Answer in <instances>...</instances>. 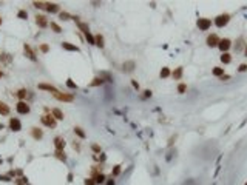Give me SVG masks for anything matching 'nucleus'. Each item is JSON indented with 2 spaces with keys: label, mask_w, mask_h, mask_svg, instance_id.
Returning <instances> with one entry per match:
<instances>
[{
  "label": "nucleus",
  "mask_w": 247,
  "mask_h": 185,
  "mask_svg": "<svg viewBox=\"0 0 247 185\" xmlns=\"http://www.w3.org/2000/svg\"><path fill=\"white\" fill-rule=\"evenodd\" d=\"M131 85H133V86H135L136 89H139V83H138L136 80H133V82H131Z\"/></svg>",
  "instance_id": "obj_47"
},
{
  "label": "nucleus",
  "mask_w": 247,
  "mask_h": 185,
  "mask_svg": "<svg viewBox=\"0 0 247 185\" xmlns=\"http://www.w3.org/2000/svg\"><path fill=\"white\" fill-rule=\"evenodd\" d=\"M65 145H67V142H65V139H63L62 136L54 137V147H56V151L63 150V148H65Z\"/></svg>",
  "instance_id": "obj_13"
},
{
  "label": "nucleus",
  "mask_w": 247,
  "mask_h": 185,
  "mask_svg": "<svg viewBox=\"0 0 247 185\" xmlns=\"http://www.w3.org/2000/svg\"><path fill=\"white\" fill-rule=\"evenodd\" d=\"M49 26H51V30H53L54 33H62V28H60L56 22H49Z\"/></svg>",
  "instance_id": "obj_33"
},
{
  "label": "nucleus",
  "mask_w": 247,
  "mask_h": 185,
  "mask_svg": "<svg viewBox=\"0 0 247 185\" xmlns=\"http://www.w3.org/2000/svg\"><path fill=\"white\" fill-rule=\"evenodd\" d=\"M54 156L57 157L59 161H62V162H67V154H65V151H63V150L56 151V153H54Z\"/></svg>",
  "instance_id": "obj_24"
},
{
  "label": "nucleus",
  "mask_w": 247,
  "mask_h": 185,
  "mask_svg": "<svg viewBox=\"0 0 247 185\" xmlns=\"http://www.w3.org/2000/svg\"><path fill=\"white\" fill-rule=\"evenodd\" d=\"M221 62H223L224 65L230 63L232 62V56L229 54V52H223V54H221Z\"/></svg>",
  "instance_id": "obj_26"
},
{
  "label": "nucleus",
  "mask_w": 247,
  "mask_h": 185,
  "mask_svg": "<svg viewBox=\"0 0 247 185\" xmlns=\"http://www.w3.org/2000/svg\"><path fill=\"white\" fill-rule=\"evenodd\" d=\"M230 22V14H227V12H224V14H219L215 17V25L218 26V28H224V26Z\"/></svg>",
  "instance_id": "obj_1"
},
{
  "label": "nucleus",
  "mask_w": 247,
  "mask_h": 185,
  "mask_svg": "<svg viewBox=\"0 0 247 185\" xmlns=\"http://www.w3.org/2000/svg\"><path fill=\"white\" fill-rule=\"evenodd\" d=\"M107 185H116L114 179H108V180H107Z\"/></svg>",
  "instance_id": "obj_46"
},
{
  "label": "nucleus",
  "mask_w": 247,
  "mask_h": 185,
  "mask_svg": "<svg viewBox=\"0 0 247 185\" xmlns=\"http://www.w3.org/2000/svg\"><path fill=\"white\" fill-rule=\"evenodd\" d=\"M53 96L57 100H60V102H73L74 100V96L70 94V92H60V91H57V92H54Z\"/></svg>",
  "instance_id": "obj_3"
},
{
  "label": "nucleus",
  "mask_w": 247,
  "mask_h": 185,
  "mask_svg": "<svg viewBox=\"0 0 247 185\" xmlns=\"http://www.w3.org/2000/svg\"><path fill=\"white\" fill-rule=\"evenodd\" d=\"M45 9H46L48 12H51V14H54V12H59L60 6H59L57 3H49V2H46V6H45Z\"/></svg>",
  "instance_id": "obj_16"
},
{
  "label": "nucleus",
  "mask_w": 247,
  "mask_h": 185,
  "mask_svg": "<svg viewBox=\"0 0 247 185\" xmlns=\"http://www.w3.org/2000/svg\"><path fill=\"white\" fill-rule=\"evenodd\" d=\"M244 56H245V57H247V43H245V45H244Z\"/></svg>",
  "instance_id": "obj_48"
},
{
  "label": "nucleus",
  "mask_w": 247,
  "mask_h": 185,
  "mask_svg": "<svg viewBox=\"0 0 247 185\" xmlns=\"http://www.w3.org/2000/svg\"><path fill=\"white\" fill-rule=\"evenodd\" d=\"M28 96V89L27 88H20L17 92H16V97H19V100H25Z\"/></svg>",
  "instance_id": "obj_21"
},
{
  "label": "nucleus",
  "mask_w": 247,
  "mask_h": 185,
  "mask_svg": "<svg viewBox=\"0 0 247 185\" xmlns=\"http://www.w3.org/2000/svg\"><path fill=\"white\" fill-rule=\"evenodd\" d=\"M62 48H63L65 51H74V52H79V51H81L79 46H76V45H73V43H68V42H62Z\"/></svg>",
  "instance_id": "obj_15"
},
{
  "label": "nucleus",
  "mask_w": 247,
  "mask_h": 185,
  "mask_svg": "<svg viewBox=\"0 0 247 185\" xmlns=\"http://www.w3.org/2000/svg\"><path fill=\"white\" fill-rule=\"evenodd\" d=\"M159 76H161L162 79H167V77H170V76H172V71H170V68H167V67H164V68L161 70V73H159Z\"/></svg>",
  "instance_id": "obj_27"
},
{
  "label": "nucleus",
  "mask_w": 247,
  "mask_h": 185,
  "mask_svg": "<svg viewBox=\"0 0 247 185\" xmlns=\"http://www.w3.org/2000/svg\"><path fill=\"white\" fill-rule=\"evenodd\" d=\"M31 136H33L36 140H40V139L43 137V131H42L40 128L34 127V128H31Z\"/></svg>",
  "instance_id": "obj_14"
},
{
  "label": "nucleus",
  "mask_w": 247,
  "mask_h": 185,
  "mask_svg": "<svg viewBox=\"0 0 247 185\" xmlns=\"http://www.w3.org/2000/svg\"><path fill=\"white\" fill-rule=\"evenodd\" d=\"M244 185H247V182H245V183H244Z\"/></svg>",
  "instance_id": "obj_52"
},
{
  "label": "nucleus",
  "mask_w": 247,
  "mask_h": 185,
  "mask_svg": "<svg viewBox=\"0 0 247 185\" xmlns=\"http://www.w3.org/2000/svg\"><path fill=\"white\" fill-rule=\"evenodd\" d=\"M135 68H136V62L135 60H128V62L122 63V71L124 73H131Z\"/></svg>",
  "instance_id": "obj_11"
},
{
  "label": "nucleus",
  "mask_w": 247,
  "mask_h": 185,
  "mask_svg": "<svg viewBox=\"0 0 247 185\" xmlns=\"http://www.w3.org/2000/svg\"><path fill=\"white\" fill-rule=\"evenodd\" d=\"M232 46V40L230 39H221L219 43H218V48L221 49V52H227Z\"/></svg>",
  "instance_id": "obj_8"
},
{
  "label": "nucleus",
  "mask_w": 247,
  "mask_h": 185,
  "mask_svg": "<svg viewBox=\"0 0 247 185\" xmlns=\"http://www.w3.org/2000/svg\"><path fill=\"white\" fill-rule=\"evenodd\" d=\"M36 25L39 26V28H46V26L49 25V22H48V19H46V16H42V14H36Z\"/></svg>",
  "instance_id": "obj_7"
},
{
  "label": "nucleus",
  "mask_w": 247,
  "mask_h": 185,
  "mask_svg": "<svg viewBox=\"0 0 247 185\" xmlns=\"http://www.w3.org/2000/svg\"><path fill=\"white\" fill-rule=\"evenodd\" d=\"M16 110H17V113L19 114H28L30 111H31V108H30V105L25 102V100H19V103L16 105Z\"/></svg>",
  "instance_id": "obj_5"
},
{
  "label": "nucleus",
  "mask_w": 247,
  "mask_h": 185,
  "mask_svg": "<svg viewBox=\"0 0 247 185\" xmlns=\"http://www.w3.org/2000/svg\"><path fill=\"white\" fill-rule=\"evenodd\" d=\"M99 77H102V79H103V82H113V76H111L110 73H107V71H102V73H99Z\"/></svg>",
  "instance_id": "obj_23"
},
{
  "label": "nucleus",
  "mask_w": 247,
  "mask_h": 185,
  "mask_svg": "<svg viewBox=\"0 0 247 185\" xmlns=\"http://www.w3.org/2000/svg\"><path fill=\"white\" fill-rule=\"evenodd\" d=\"M23 52H25V56H27L30 60L37 62V57H36V54H34V51H33V48H31L28 43H23Z\"/></svg>",
  "instance_id": "obj_9"
},
{
  "label": "nucleus",
  "mask_w": 247,
  "mask_h": 185,
  "mask_svg": "<svg viewBox=\"0 0 247 185\" xmlns=\"http://www.w3.org/2000/svg\"><path fill=\"white\" fill-rule=\"evenodd\" d=\"M73 130H74V133H76L77 136H79L81 139H85V137H87V134H85V131H84V130H82L81 127H74Z\"/></svg>",
  "instance_id": "obj_28"
},
{
  "label": "nucleus",
  "mask_w": 247,
  "mask_h": 185,
  "mask_svg": "<svg viewBox=\"0 0 247 185\" xmlns=\"http://www.w3.org/2000/svg\"><path fill=\"white\" fill-rule=\"evenodd\" d=\"M196 25H198V28L201 31H207L212 26V20L210 19H205V17H201V19L196 20Z\"/></svg>",
  "instance_id": "obj_4"
},
{
  "label": "nucleus",
  "mask_w": 247,
  "mask_h": 185,
  "mask_svg": "<svg viewBox=\"0 0 247 185\" xmlns=\"http://www.w3.org/2000/svg\"><path fill=\"white\" fill-rule=\"evenodd\" d=\"M36 8H39V9H45V6H46V2H34L33 3Z\"/></svg>",
  "instance_id": "obj_38"
},
{
  "label": "nucleus",
  "mask_w": 247,
  "mask_h": 185,
  "mask_svg": "<svg viewBox=\"0 0 247 185\" xmlns=\"http://www.w3.org/2000/svg\"><path fill=\"white\" fill-rule=\"evenodd\" d=\"M242 45H245V43H244V39H242V37H239V39H238V40H236V45H235V49H236V51H239V49L242 48Z\"/></svg>",
  "instance_id": "obj_36"
},
{
  "label": "nucleus",
  "mask_w": 247,
  "mask_h": 185,
  "mask_svg": "<svg viewBox=\"0 0 247 185\" xmlns=\"http://www.w3.org/2000/svg\"><path fill=\"white\" fill-rule=\"evenodd\" d=\"M238 71H239V73H245V71H247V65H245V63H241L239 68H238Z\"/></svg>",
  "instance_id": "obj_43"
},
{
  "label": "nucleus",
  "mask_w": 247,
  "mask_h": 185,
  "mask_svg": "<svg viewBox=\"0 0 247 185\" xmlns=\"http://www.w3.org/2000/svg\"><path fill=\"white\" fill-rule=\"evenodd\" d=\"M219 40L221 39L216 36V34H210L209 37H207V40H205V43L209 45L210 48H215V46H218V43H219Z\"/></svg>",
  "instance_id": "obj_10"
},
{
  "label": "nucleus",
  "mask_w": 247,
  "mask_h": 185,
  "mask_svg": "<svg viewBox=\"0 0 247 185\" xmlns=\"http://www.w3.org/2000/svg\"><path fill=\"white\" fill-rule=\"evenodd\" d=\"M144 92H145V94H144L145 97H151V91H150V89H145Z\"/></svg>",
  "instance_id": "obj_45"
},
{
  "label": "nucleus",
  "mask_w": 247,
  "mask_h": 185,
  "mask_svg": "<svg viewBox=\"0 0 247 185\" xmlns=\"http://www.w3.org/2000/svg\"><path fill=\"white\" fill-rule=\"evenodd\" d=\"M51 114H53V117L56 119V121H63V117H65L63 111H62V110H59V108L51 110Z\"/></svg>",
  "instance_id": "obj_18"
},
{
  "label": "nucleus",
  "mask_w": 247,
  "mask_h": 185,
  "mask_svg": "<svg viewBox=\"0 0 247 185\" xmlns=\"http://www.w3.org/2000/svg\"><path fill=\"white\" fill-rule=\"evenodd\" d=\"M0 6H2V2H0Z\"/></svg>",
  "instance_id": "obj_51"
},
{
  "label": "nucleus",
  "mask_w": 247,
  "mask_h": 185,
  "mask_svg": "<svg viewBox=\"0 0 247 185\" xmlns=\"http://www.w3.org/2000/svg\"><path fill=\"white\" fill-rule=\"evenodd\" d=\"M93 179H94L96 185H97V183H103V182H105V176H103L102 173H99V174H97V176H94Z\"/></svg>",
  "instance_id": "obj_31"
},
{
  "label": "nucleus",
  "mask_w": 247,
  "mask_h": 185,
  "mask_svg": "<svg viewBox=\"0 0 247 185\" xmlns=\"http://www.w3.org/2000/svg\"><path fill=\"white\" fill-rule=\"evenodd\" d=\"M8 127H9V130H11V131H14V133H17V131H20V130H22V122L19 121L17 117H11V119H9V124H8Z\"/></svg>",
  "instance_id": "obj_6"
},
{
  "label": "nucleus",
  "mask_w": 247,
  "mask_h": 185,
  "mask_svg": "<svg viewBox=\"0 0 247 185\" xmlns=\"http://www.w3.org/2000/svg\"><path fill=\"white\" fill-rule=\"evenodd\" d=\"M172 77L175 79V80H179V79L182 77V67H178V68L172 73Z\"/></svg>",
  "instance_id": "obj_22"
},
{
  "label": "nucleus",
  "mask_w": 247,
  "mask_h": 185,
  "mask_svg": "<svg viewBox=\"0 0 247 185\" xmlns=\"http://www.w3.org/2000/svg\"><path fill=\"white\" fill-rule=\"evenodd\" d=\"M77 26H79V30L85 34V33H88L90 31V28H88V25L87 23H84V22H77Z\"/></svg>",
  "instance_id": "obj_30"
},
{
  "label": "nucleus",
  "mask_w": 247,
  "mask_h": 185,
  "mask_svg": "<svg viewBox=\"0 0 247 185\" xmlns=\"http://www.w3.org/2000/svg\"><path fill=\"white\" fill-rule=\"evenodd\" d=\"M40 122L45 125V127H49V128H54L56 127V119L53 117V114H43L42 117H40Z\"/></svg>",
  "instance_id": "obj_2"
},
{
  "label": "nucleus",
  "mask_w": 247,
  "mask_h": 185,
  "mask_svg": "<svg viewBox=\"0 0 247 185\" xmlns=\"http://www.w3.org/2000/svg\"><path fill=\"white\" fill-rule=\"evenodd\" d=\"M9 105H6L5 102L0 100V116H8L9 114Z\"/></svg>",
  "instance_id": "obj_20"
},
{
  "label": "nucleus",
  "mask_w": 247,
  "mask_h": 185,
  "mask_svg": "<svg viewBox=\"0 0 247 185\" xmlns=\"http://www.w3.org/2000/svg\"><path fill=\"white\" fill-rule=\"evenodd\" d=\"M67 86H68V88H71V89H76V88H77V85H76V83L71 80V79H67Z\"/></svg>",
  "instance_id": "obj_39"
},
{
  "label": "nucleus",
  "mask_w": 247,
  "mask_h": 185,
  "mask_svg": "<svg viewBox=\"0 0 247 185\" xmlns=\"http://www.w3.org/2000/svg\"><path fill=\"white\" fill-rule=\"evenodd\" d=\"M37 88H39V89H45V91L51 92V94H54V92H57V91H59L56 86L49 85V83H43V82H42V83H39V85H37Z\"/></svg>",
  "instance_id": "obj_12"
},
{
  "label": "nucleus",
  "mask_w": 247,
  "mask_h": 185,
  "mask_svg": "<svg viewBox=\"0 0 247 185\" xmlns=\"http://www.w3.org/2000/svg\"><path fill=\"white\" fill-rule=\"evenodd\" d=\"M94 45L99 46V48H103V46H105V39H103L102 34H96V36H94Z\"/></svg>",
  "instance_id": "obj_17"
},
{
  "label": "nucleus",
  "mask_w": 247,
  "mask_h": 185,
  "mask_svg": "<svg viewBox=\"0 0 247 185\" xmlns=\"http://www.w3.org/2000/svg\"><path fill=\"white\" fill-rule=\"evenodd\" d=\"M40 51H42V52H48V51H49V46L45 45V43H42V45H40Z\"/></svg>",
  "instance_id": "obj_44"
},
{
  "label": "nucleus",
  "mask_w": 247,
  "mask_h": 185,
  "mask_svg": "<svg viewBox=\"0 0 247 185\" xmlns=\"http://www.w3.org/2000/svg\"><path fill=\"white\" fill-rule=\"evenodd\" d=\"M91 150H93L94 153H97V154L100 153V147H99L97 143H93V145H91Z\"/></svg>",
  "instance_id": "obj_42"
},
{
  "label": "nucleus",
  "mask_w": 247,
  "mask_h": 185,
  "mask_svg": "<svg viewBox=\"0 0 247 185\" xmlns=\"http://www.w3.org/2000/svg\"><path fill=\"white\" fill-rule=\"evenodd\" d=\"M121 173V165H116L114 168H113V176H118Z\"/></svg>",
  "instance_id": "obj_41"
},
{
  "label": "nucleus",
  "mask_w": 247,
  "mask_h": 185,
  "mask_svg": "<svg viewBox=\"0 0 247 185\" xmlns=\"http://www.w3.org/2000/svg\"><path fill=\"white\" fill-rule=\"evenodd\" d=\"M84 183H85V185H96V182H94L93 177H87V179L84 180Z\"/></svg>",
  "instance_id": "obj_40"
},
{
  "label": "nucleus",
  "mask_w": 247,
  "mask_h": 185,
  "mask_svg": "<svg viewBox=\"0 0 247 185\" xmlns=\"http://www.w3.org/2000/svg\"><path fill=\"white\" fill-rule=\"evenodd\" d=\"M85 39H87V42L90 43V45H94V36L91 34V33H85Z\"/></svg>",
  "instance_id": "obj_32"
},
{
  "label": "nucleus",
  "mask_w": 247,
  "mask_h": 185,
  "mask_svg": "<svg viewBox=\"0 0 247 185\" xmlns=\"http://www.w3.org/2000/svg\"><path fill=\"white\" fill-rule=\"evenodd\" d=\"M2 77H3V73H2V71H0V79H2Z\"/></svg>",
  "instance_id": "obj_50"
},
{
  "label": "nucleus",
  "mask_w": 247,
  "mask_h": 185,
  "mask_svg": "<svg viewBox=\"0 0 247 185\" xmlns=\"http://www.w3.org/2000/svg\"><path fill=\"white\" fill-rule=\"evenodd\" d=\"M185 91H187V85L185 83H179L178 85V92H179V94H184Z\"/></svg>",
  "instance_id": "obj_37"
},
{
  "label": "nucleus",
  "mask_w": 247,
  "mask_h": 185,
  "mask_svg": "<svg viewBox=\"0 0 247 185\" xmlns=\"http://www.w3.org/2000/svg\"><path fill=\"white\" fill-rule=\"evenodd\" d=\"M2 23H3V19H2V17H0V26H2Z\"/></svg>",
  "instance_id": "obj_49"
},
{
  "label": "nucleus",
  "mask_w": 247,
  "mask_h": 185,
  "mask_svg": "<svg viewBox=\"0 0 247 185\" xmlns=\"http://www.w3.org/2000/svg\"><path fill=\"white\" fill-rule=\"evenodd\" d=\"M212 73H213V76H216V77H223V76H224V68H221V67H215Z\"/></svg>",
  "instance_id": "obj_29"
},
{
  "label": "nucleus",
  "mask_w": 247,
  "mask_h": 185,
  "mask_svg": "<svg viewBox=\"0 0 247 185\" xmlns=\"http://www.w3.org/2000/svg\"><path fill=\"white\" fill-rule=\"evenodd\" d=\"M59 17H60L62 20H70V19H73V16H71V14H68V12H65V11L59 12Z\"/></svg>",
  "instance_id": "obj_34"
},
{
  "label": "nucleus",
  "mask_w": 247,
  "mask_h": 185,
  "mask_svg": "<svg viewBox=\"0 0 247 185\" xmlns=\"http://www.w3.org/2000/svg\"><path fill=\"white\" fill-rule=\"evenodd\" d=\"M17 17H19V19H22V20H27V17H28V12L25 11V9H20V11L17 12Z\"/></svg>",
  "instance_id": "obj_35"
},
{
  "label": "nucleus",
  "mask_w": 247,
  "mask_h": 185,
  "mask_svg": "<svg viewBox=\"0 0 247 185\" xmlns=\"http://www.w3.org/2000/svg\"><path fill=\"white\" fill-rule=\"evenodd\" d=\"M103 83H105V82H103V79L97 76V77L93 79V82L90 83V86H100V85H103Z\"/></svg>",
  "instance_id": "obj_25"
},
{
  "label": "nucleus",
  "mask_w": 247,
  "mask_h": 185,
  "mask_svg": "<svg viewBox=\"0 0 247 185\" xmlns=\"http://www.w3.org/2000/svg\"><path fill=\"white\" fill-rule=\"evenodd\" d=\"M11 62H12V56L8 54V52H3V54L0 56V63H2V65H8Z\"/></svg>",
  "instance_id": "obj_19"
}]
</instances>
